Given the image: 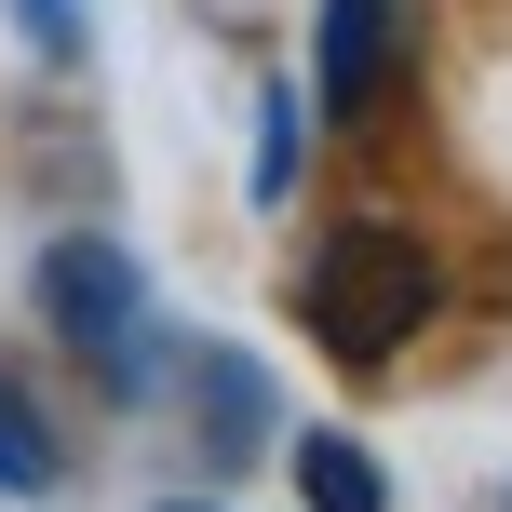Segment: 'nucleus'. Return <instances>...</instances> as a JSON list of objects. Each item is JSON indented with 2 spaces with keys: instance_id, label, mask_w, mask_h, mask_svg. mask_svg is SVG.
<instances>
[{
  "instance_id": "5",
  "label": "nucleus",
  "mask_w": 512,
  "mask_h": 512,
  "mask_svg": "<svg viewBox=\"0 0 512 512\" xmlns=\"http://www.w3.org/2000/svg\"><path fill=\"white\" fill-rule=\"evenodd\" d=\"M0 499H54V432L14 378H0Z\"/></svg>"
},
{
  "instance_id": "2",
  "label": "nucleus",
  "mask_w": 512,
  "mask_h": 512,
  "mask_svg": "<svg viewBox=\"0 0 512 512\" xmlns=\"http://www.w3.org/2000/svg\"><path fill=\"white\" fill-rule=\"evenodd\" d=\"M41 324L68 337L81 364H108V391L149 378V270H135L108 230H68L41 256Z\"/></svg>"
},
{
  "instance_id": "1",
  "label": "nucleus",
  "mask_w": 512,
  "mask_h": 512,
  "mask_svg": "<svg viewBox=\"0 0 512 512\" xmlns=\"http://www.w3.org/2000/svg\"><path fill=\"white\" fill-rule=\"evenodd\" d=\"M432 310H445V270H432V243L391 230V216H337V230L310 243V270H297V324H310V351L351 364V378H378V364L405 351Z\"/></svg>"
},
{
  "instance_id": "4",
  "label": "nucleus",
  "mask_w": 512,
  "mask_h": 512,
  "mask_svg": "<svg viewBox=\"0 0 512 512\" xmlns=\"http://www.w3.org/2000/svg\"><path fill=\"white\" fill-rule=\"evenodd\" d=\"M297 499H310V512H391L378 459H364L351 432H297Z\"/></svg>"
},
{
  "instance_id": "8",
  "label": "nucleus",
  "mask_w": 512,
  "mask_h": 512,
  "mask_svg": "<svg viewBox=\"0 0 512 512\" xmlns=\"http://www.w3.org/2000/svg\"><path fill=\"white\" fill-rule=\"evenodd\" d=\"M499 512H512V486H499Z\"/></svg>"
},
{
  "instance_id": "3",
  "label": "nucleus",
  "mask_w": 512,
  "mask_h": 512,
  "mask_svg": "<svg viewBox=\"0 0 512 512\" xmlns=\"http://www.w3.org/2000/svg\"><path fill=\"white\" fill-rule=\"evenodd\" d=\"M391 54H405L391 0H324V27H310V108H324V122H364L378 81H391Z\"/></svg>"
},
{
  "instance_id": "6",
  "label": "nucleus",
  "mask_w": 512,
  "mask_h": 512,
  "mask_svg": "<svg viewBox=\"0 0 512 512\" xmlns=\"http://www.w3.org/2000/svg\"><path fill=\"white\" fill-rule=\"evenodd\" d=\"M256 135H270V149H256V189H270V203H283V176H297V108L270 95V122H256Z\"/></svg>"
},
{
  "instance_id": "7",
  "label": "nucleus",
  "mask_w": 512,
  "mask_h": 512,
  "mask_svg": "<svg viewBox=\"0 0 512 512\" xmlns=\"http://www.w3.org/2000/svg\"><path fill=\"white\" fill-rule=\"evenodd\" d=\"M176 512H216V499H176Z\"/></svg>"
}]
</instances>
